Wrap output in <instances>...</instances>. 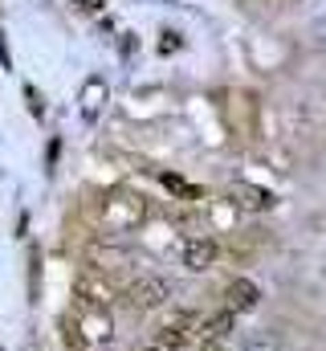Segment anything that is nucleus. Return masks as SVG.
Here are the masks:
<instances>
[{
    "label": "nucleus",
    "instance_id": "5",
    "mask_svg": "<svg viewBox=\"0 0 326 351\" xmlns=\"http://www.w3.org/2000/svg\"><path fill=\"white\" fill-rule=\"evenodd\" d=\"M257 302H261V286H257V282H249V278L229 282V290H225V311H229L233 319L253 315V311H257Z\"/></svg>",
    "mask_w": 326,
    "mask_h": 351
},
{
    "label": "nucleus",
    "instance_id": "10",
    "mask_svg": "<svg viewBox=\"0 0 326 351\" xmlns=\"http://www.w3.org/2000/svg\"><path fill=\"white\" fill-rule=\"evenodd\" d=\"M139 351H167V348H160V343H151V348H139Z\"/></svg>",
    "mask_w": 326,
    "mask_h": 351
},
{
    "label": "nucleus",
    "instance_id": "4",
    "mask_svg": "<svg viewBox=\"0 0 326 351\" xmlns=\"http://www.w3.org/2000/svg\"><path fill=\"white\" fill-rule=\"evenodd\" d=\"M179 265L188 269V274H204V269H212L216 258H221V245L212 241V237H204V233H192V237H179Z\"/></svg>",
    "mask_w": 326,
    "mask_h": 351
},
{
    "label": "nucleus",
    "instance_id": "3",
    "mask_svg": "<svg viewBox=\"0 0 326 351\" xmlns=\"http://www.w3.org/2000/svg\"><path fill=\"white\" fill-rule=\"evenodd\" d=\"M200 315L196 311H179V315H171L167 323L160 327V335H155V343L167 351H188L200 343Z\"/></svg>",
    "mask_w": 326,
    "mask_h": 351
},
{
    "label": "nucleus",
    "instance_id": "7",
    "mask_svg": "<svg viewBox=\"0 0 326 351\" xmlns=\"http://www.w3.org/2000/svg\"><path fill=\"white\" fill-rule=\"evenodd\" d=\"M233 323H237V319H233V315L221 306L216 315H208V319L200 323V339H221V343H225V339L233 335Z\"/></svg>",
    "mask_w": 326,
    "mask_h": 351
},
{
    "label": "nucleus",
    "instance_id": "8",
    "mask_svg": "<svg viewBox=\"0 0 326 351\" xmlns=\"http://www.w3.org/2000/svg\"><path fill=\"white\" fill-rule=\"evenodd\" d=\"M160 180L175 192V196H200V188H196V184H188V180H179V176H171V172H163Z\"/></svg>",
    "mask_w": 326,
    "mask_h": 351
},
{
    "label": "nucleus",
    "instance_id": "9",
    "mask_svg": "<svg viewBox=\"0 0 326 351\" xmlns=\"http://www.w3.org/2000/svg\"><path fill=\"white\" fill-rule=\"evenodd\" d=\"M196 351H225V343H221V339H200Z\"/></svg>",
    "mask_w": 326,
    "mask_h": 351
},
{
    "label": "nucleus",
    "instance_id": "2",
    "mask_svg": "<svg viewBox=\"0 0 326 351\" xmlns=\"http://www.w3.org/2000/svg\"><path fill=\"white\" fill-rule=\"evenodd\" d=\"M123 298H127V306L139 311V315L160 311V306H167V298H171V282H167L163 274H139V278L127 286Z\"/></svg>",
    "mask_w": 326,
    "mask_h": 351
},
{
    "label": "nucleus",
    "instance_id": "6",
    "mask_svg": "<svg viewBox=\"0 0 326 351\" xmlns=\"http://www.w3.org/2000/svg\"><path fill=\"white\" fill-rule=\"evenodd\" d=\"M229 196H233V204L244 208V213H269V208H277V192L257 188V184H237Z\"/></svg>",
    "mask_w": 326,
    "mask_h": 351
},
{
    "label": "nucleus",
    "instance_id": "1",
    "mask_svg": "<svg viewBox=\"0 0 326 351\" xmlns=\"http://www.w3.org/2000/svg\"><path fill=\"white\" fill-rule=\"evenodd\" d=\"M98 217H102L106 229L131 233V229H139V225L147 221V200H143L139 192H131V188H110V192H102V200H98Z\"/></svg>",
    "mask_w": 326,
    "mask_h": 351
}]
</instances>
